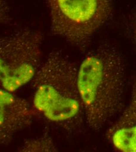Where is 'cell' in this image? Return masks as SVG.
Listing matches in <instances>:
<instances>
[{"label": "cell", "mask_w": 136, "mask_h": 152, "mask_svg": "<svg viewBox=\"0 0 136 152\" xmlns=\"http://www.w3.org/2000/svg\"><path fill=\"white\" fill-rule=\"evenodd\" d=\"M132 21L136 24V12L133 14V16L132 19Z\"/></svg>", "instance_id": "30bf717a"}, {"label": "cell", "mask_w": 136, "mask_h": 152, "mask_svg": "<svg viewBox=\"0 0 136 152\" xmlns=\"http://www.w3.org/2000/svg\"><path fill=\"white\" fill-rule=\"evenodd\" d=\"M106 137L117 151L136 152V81L128 106L107 129Z\"/></svg>", "instance_id": "8992f818"}, {"label": "cell", "mask_w": 136, "mask_h": 152, "mask_svg": "<svg viewBox=\"0 0 136 152\" xmlns=\"http://www.w3.org/2000/svg\"><path fill=\"white\" fill-rule=\"evenodd\" d=\"M130 34L131 38L136 46V24L131 20L130 24Z\"/></svg>", "instance_id": "9c48e42d"}, {"label": "cell", "mask_w": 136, "mask_h": 152, "mask_svg": "<svg viewBox=\"0 0 136 152\" xmlns=\"http://www.w3.org/2000/svg\"><path fill=\"white\" fill-rule=\"evenodd\" d=\"M126 83V66L116 47L108 42L88 53L78 68L77 84L85 122L101 129L120 111Z\"/></svg>", "instance_id": "6da1fadb"}, {"label": "cell", "mask_w": 136, "mask_h": 152, "mask_svg": "<svg viewBox=\"0 0 136 152\" xmlns=\"http://www.w3.org/2000/svg\"><path fill=\"white\" fill-rule=\"evenodd\" d=\"M36 115L28 101L0 88V146L29 126Z\"/></svg>", "instance_id": "5b68a950"}, {"label": "cell", "mask_w": 136, "mask_h": 152, "mask_svg": "<svg viewBox=\"0 0 136 152\" xmlns=\"http://www.w3.org/2000/svg\"><path fill=\"white\" fill-rule=\"evenodd\" d=\"M52 34L85 50L112 15L111 0H46Z\"/></svg>", "instance_id": "3957f363"}, {"label": "cell", "mask_w": 136, "mask_h": 152, "mask_svg": "<svg viewBox=\"0 0 136 152\" xmlns=\"http://www.w3.org/2000/svg\"><path fill=\"white\" fill-rule=\"evenodd\" d=\"M78 67L61 52L50 53L32 79L33 108L69 133L83 128L85 116L77 84Z\"/></svg>", "instance_id": "7a4b0ae2"}, {"label": "cell", "mask_w": 136, "mask_h": 152, "mask_svg": "<svg viewBox=\"0 0 136 152\" xmlns=\"http://www.w3.org/2000/svg\"><path fill=\"white\" fill-rule=\"evenodd\" d=\"M10 19V11L7 0H0V23Z\"/></svg>", "instance_id": "ba28073f"}, {"label": "cell", "mask_w": 136, "mask_h": 152, "mask_svg": "<svg viewBox=\"0 0 136 152\" xmlns=\"http://www.w3.org/2000/svg\"><path fill=\"white\" fill-rule=\"evenodd\" d=\"M20 152H58L54 141L51 136L44 134L40 137L26 140L18 149Z\"/></svg>", "instance_id": "52a82bcc"}, {"label": "cell", "mask_w": 136, "mask_h": 152, "mask_svg": "<svg viewBox=\"0 0 136 152\" xmlns=\"http://www.w3.org/2000/svg\"><path fill=\"white\" fill-rule=\"evenodd\" d=\"M42 36L21 29L0 36V88L13 93L32 80L41 65Z\"/></svg>", "instance_id": "277c9868"}]
</instances>
